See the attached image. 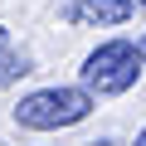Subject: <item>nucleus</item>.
<instances>
[{
    "mask_svg": "<svg viewBox=\"0 0 146 146\" xmlns=\"http://www.w3.org/2000/svg\"><path fill=\"white\" fill-rule=\"evenodd\" d=\"M93 112V93L88 88H39L29 98H20L15 122L34 127V131H54V127H73Z\"/></svg>",
    "mask_w": 146,
    "mask_h": 146,
    "instance_id": "obj_1",
    "label": "nucleus"
},
{
    "mask_svg": "<svg viewBox=\"0 0 146 146\" xmlns=\"http://www.w3.org/2000/svg\"><path fill=\"white\" fill-rule=\"evenodd\" d=\"M141 78V54L131 39H107L83 58V88L88 93H127Z\"/></svg>",
    "mask_w": 146,
    "mask_h": 146,
    "instance_id": "obj_2",
    "label": "nucleus"
},
{
    "mask_svg": "<svg viewBox=\"0 0 146 146\" xmlns=\"http://www.w3.org/2000/svg\"><path fill=\"white\" fill-rule=\"evenodd\" d=\"M131 15V0H73L63 5L68 25H122Z\"/></svg>",
    "mask_w": 146,
    "mask_h": 146,
    "instance_id": "obj_3",
    "label": "nucleus"
},
{
    "mask_svg": "<svg viewBox=\"0 0 146 146\" xmlns=\"http://www.w3.org/2000/svg\"><path fill=\"white\" fill-rule=\"evenodd\" d=\"M20 73H29V58H25V54H15V49H0V88L15 83Z\"/></svg>",
    "mask_w": 146,
    "mask_h": 146,
    "instance_id": "obj_4",
    "label": "nucleus"
},
{
    "mask_svg": "<svg viewBox=\"0 0 146 146\" xmlns=\"http://www.w3.org/2000/svg\"><path fill=\"white\" fill-rule=\"evenodd\" d=\"M0 49H10V34H5V25H0Z\"/></svg>",
    "mask_w": 146,
    "mask_h": 146,
    "instance_id": "obj_5",
    "label": "nucleus"
},
{
    "mask_svg": "<svg viewBox=\"0 0 146 146\" xmlns=\"http://www.w3.org/2000/svg\"><path fill=\"white\" fill-rule=\"evenodd\" d=\"M136 54H141V58H146V34H141V44H136Z\"/></svg>",
    "mask_w": 146,
    "mask_h": 146,
    "instance_id": "obj_6",
    "label": "nucleus"
},
{
    "mask_svg": "<svg viewBox=\"0 0 146 146\" xmlns=\"http://www.w3.org/2000/svg\"><path fill=\"white\" fill-rule=\"evenodd\" d=\"M88 146H112V141H88Z\"/></svg>",
    "mask_w": 146,
    "mask_h": 146,
    "instance_id": "obj_7",
    "label": "nucleus"
},
{
    "mask_svg": "<svg viewBox=\"0 0 146 146\" xmlns=\"http://www.w3.org/2000/svg\"><path fill=\"white\" fill-rule=\"evenodd\" d=\"M136 146H146V131H141V136H136Z\"/></svg>",
    "mask_w": 146,
    "mask_h": 146,
    "instance_id": "obj_8",
    "label": "nucleus"
},
{
    "mask_svg": "<svg viewBox=\"0 0 146 146\" xmlns=\"http://www.w3.org/2000/svg\"><path fill=\"white\" fill-rule=\"evenodd\" d=\"M136 5H146V0H136Z\"/></svg>",
    "mask_w": 146,
    "mask_h": 146,
    "instance_id": "obj_9",
    "label": "nucleus"
}]
</instances>
